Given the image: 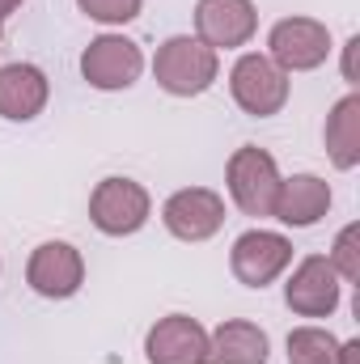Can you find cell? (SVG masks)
<instances>
[{
  "label": "cell",
  "mask_w": 360,
  "mask_h": 364,
  "mask_svg": "<svg viewBox=\"0 0 360 364\" xmlns=\"http://www.w3.org/2000/svg\"><path fill=\"white\" fill-rule=\"evenodd\" d=\"M356 237L360 229L356 225H348L339 237H335V250H331V267H335V275H344V279H360V255H356Z\"/></svg>",
  "instance_id": "19"
},
{
  "label": "cell",
  "mask_w": 360,
  "mask_h": 364,
  "mask_svg": "<svg viewBox=\"0 0 360 364\" xmlns=\"http://www.w3.org/2000/svg\"><path fill=\"white\" fill-rule=\"evenodd\" d=\"M13 9H21V0H0V21H4V17H9Z\"/></svg>",
  "instance_id": "21"
},
{
  "label": "cell",
  "mask_w": 360,
  "mask_h": 364,
  "mask_svg": "<svg viewBox=\"0 0 360 364\" xmlns=\"http://www.w3.org/2000/svg\"><path fill=\"white\" fill-rule=\"evenodd\" d=\"M162 220L179 242H208L225 225V199L208 186H186L166 199Z\"/></svg>",
  "instance_id": "8"
},
{
  "label": "cell",
  "mask_w": 360,
  "mask_h": 364,
  "mask_svg": "<svg viewBox=\"0 0 360 364\" xmlns=\"http://www.w3.org/2000/svg\"><path fill=\"white\" fill-rule=\"evenodd\" d=\"M229 93H233V102L246 110V114H255V119H271V114H280L284 110V102H288V73L284 68H275L268 55H242L238 64H233V73H229Z\"/></svg>",
  "instance_id": "3"
},
{
  "label": "cell",
  "mask_w": 360,
  "mask_h": 364,
  "mask_svg": "<svg viewBox=\"0 0 360 364\" xmlns=\"http://www.w3.org/2000/svg\"><path fill=\"white\" fill-rule=\"evenodd\" d=\"M144 356H149V364H203L208 331L195 318H186V314H170V318H162L149 331Z\"/></svg>",
  "instance_id": "12"
},
{
  "label": "cell",
  "mask_w": 360,
  "mask_h": 364,
  "mask_svg": "<svg viewBox=\"0 0 360 364\" xmlns=\"http://www.w3.org/2000/svg\"><path fill=\"white\" fill-rule=\"evenodd\" d=\"M339 339L322 326H297L288 335V364H335Z\"/></svg>",
  "instance_id": "17"
},
{
  "label": "cell",
  "mask_w": 360,
  "mask_h": 364,
  "mask_svg": "<svg viewBox=\"0 0 360 364\" xmlns=\"http://www.w3.org/2000/svg\"><path fill=\"white\" fill-rule=\"evenodd\" d=\"M255 26H259V13L250 0H199L195 4V34L212 51L246 47Z\"/></svg>",
  "instance_id": "10"
},
{
  "label": "cell",
  "mask_w": 360,
  "mask_h": 364,
  "mask_svg": "<svg viewBox=\"0 0 360 364\" xmlns=\"http://www.w3.org/2000/svg\"><path fill=\"white\" fill-rule=\"evenodd\" d=\"M0 38H4V26H0Z\"/></svg>",
  "instance_id": "22"
},
{
  "label": "cell",
  "mask_w": 360,
  "mask_h": 364,
  "mask_svg": "<svg viewBox=\"0 0 360 364\" xmlns=\"http://www.w3.org/2000/svg\"><path fill=\"white\" fill-rule=\"evenodd\" d=\"M331 208V186L314 174H292L288 182H280L275 191V203H271V216L292 225V229H309L327 216Z\"/></svg>",
  "instance_id": "13"
},
{
  "label": "cell",
  "mask_w": 360,
  "mask_h": 364,
  "mask_svg": "<svg viewBox=\"0 0 360 364\" xmlns=\"http://www.w3.org/2000/svg\"><path fill=\"white\" fill-rule=\"evenodd\" d=\"M149 212H153L149 191L132 178H102L90 195V220L106 237H127L144 229Z\"/></svg>",
  "instance_id": "2"
},
{
  "label": "cell",
  "mask_w": 360,
  "mask_h": 364,
  "mask_svg": "<svg viewBox=\"0 0 360 364\" xmlns=\"http://www.w3.org/2000/svg\"><path fill=\"white\" fill-rule=\"evenodd\" d=\"M284 301L301 318H327V314H335V305H339V275H335V267L322 255L301 259V267L284 284Z\"/></svg>",
  "instance_id": "11"
},
{
  "label": "cell",
  "mask_w": 360,
  "mask_h": 364,
  "mask_svg": "<svg viewBox=\"0 0 360 364\" xmlns=\"http://www.w3.org/2000/svg\"><path fill=\"white\" fill-rule=\"evenodd\" d=\"M216 51L203 47L199 38L191 34H179V38H166L157 47V60H153V77L157 85L174 97H195V93L212 90L216 81Z\"/></svg>",
  "instance_id": "1"
},
{
  "label": "cell",
  "mask_w": 360,
  "mask_h": 364,
  "mask_svg": "<svg viewBox=\"0 0 360 364\" xmlns=\"http://www.w3.org/2000/svg\"><path fill=\"white\" fill-rule=\"evenodd\" d=\"M292 263V242L284 233H268V229H250L233 242L229 267L246 288H268L275 275Z\"/></svg>",
  "instance_id": "7"
},
{
  "label": "cell",
  "mask_w": 360,
  "mask_h": 364,
  "mask_svg": "<svg viewBox=\"0 0 360 364\" xmlns=\"http://www.w3.org/2000/svg\"><path fill=\"white\" fill-rule=\"evenodd\" d=\"M268 335L255 326V322H221L212 335H208V356L203 364H268Z\"/></svg>",
  "instance_id": "15"
},
{
  "label": "cell",
  "mask_w": 360,
  "mask_h": 364,
  "mask_svg": "<svg viewBox=\"0 0 360 364\" xmlns=\"http://www.w3.org/2000/svg\"><path fill=\"white\" fill-rule=\"evenodd\" d=\"M140 68H144V55L123 34L93 38L85 47V55H81V77L90 81L93 90H127V85H136Z\"/></svg>",
  "instance_id": "6"
},
{
  "label": "cell",
  "mask_w": 360,
  "mask_h": 364,
  "mask_svg": "<svg viewBox=\"0 0 360 364\" xmlns=\"http://www.w3.org/2000/svg\"><path fill=\"white\" fill-rule=\"evenodd\" d=\"M77 4H81L85 17L102 21V26H123L132 17H140V4L144 0H77Z\"/></svg>",
  "instance_id": "18"
},
{
  "label": "cell",
  "mask_w": 360,
  "mask_h": 364,
  "mask_svg": "<svg viewBox=\"0 0 360 364\" xmlns=\"http://www.w3.org/2000/svg\"><path fill=\"white\" fill-rule=\"evenodd\" d=\"M26 279H30V288L38 296L64 301V296L81 292V284H85V259L68 242H43L30 255V263H26Z\"/></svg>",
  "instance_id": "9"
},
{
  "label": "cell",
  "mask_w": 360,
  "mask_h": 364,
  "mask_svg": "<svg viewBox=\"0 0 360 364\" xmlns=\"http://www.w3.org/2000/svg\"><path fill=\"white\" fill-rule=\"evenodd\" d=\"M271 64L284 68V73H309L318 64H327L331 55V30L314 17H284L271 26Z\"/></svg>",
  "instance_id": "5"
},
{
  "label": "cell",
  "mask_w": 360,
  "mask_h": 364,
  "mask_svg": "<svg viewBox=\"0 0 360 364\" xmlns=\"http://www.w3.org/2000/svg\"><path fill=\"white\" fill-rule=\"evenodd\" d=\"M280 182L284 178H280L275 157H271L268 149L242 144L229 157V195H233V203L246 216H271V203H275Z\"/></svg>",
  "instance_id": "4"
},
{
  "label": "cell",
  "mask_w": 360,
  "mask_h": 364,
  "mask_svg": "<svg viewBox=\"0 0 360 364\" xmlns=\"http://www.w3.org/2000/svg\"><path fill=\"white\" fill-rule=\"evenodd\" d=\"M335 364H360V343H356V339H352V343H339Z\"/></svg>",
  "instance_id": "20"
},
{
  "label": "cell",
  "mask_w": 360,
  "mask_h": 364,
  "mask_svg": "<svg viewBox=\"0 0 360 364\" xmlns=\"http://www.w3.org/2000/svg\"><path fill=\"white\" fill-rule=\"evenodd\" d=\"M47 93H51V85H47L43 68H34V64H4L0 68V114L4 119L26 123V119L43 114Z\"/></svg>",
  "instance_id": "14"
},
{
  "label": "cell",
  "mask_w": 360,
  "mask_h": 364,
  "mask_svg": "<svg viewBox=\"0 0 360 364\" xmlns=\"http://www.w3.org/2000/svg\"><path fill=\"white\" fill-rule=\"evenodd\" d=\"M327 157L335 161V170H352L360 161V97L356 93L335 102V110L327 114Z\"/></svg>",
  "instance_id": "16"
}]
</instances>
